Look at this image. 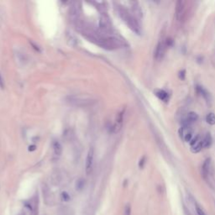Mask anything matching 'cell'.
Listing matches in <instances>:
<instances>
[{
  "label": "cell",
  "mask_w": 215,
  "mask_h": 215,
  "mask_svg": "<svg viewBox=\"0 0 215 215\" xmlns=\"http://www.w3.org/2000/svg\"><path fill=\"white\" fill-rule=\"evenodd\" d=\"M131 213V208L129 205H126V207L125 208V215H130Z\"/></svg>",
  "instance_id": "44dd1931"
},
{
  "label": "cell",
  "mask_w": 215,
  "mask_h": 215,
  "mask_svg": "<svg viewBox=\"0 0 215 215\" xmlns=\"http://www.w3.org/2000/svg\"><path fill=\"white\" fill-rule=\"evenodd\" d=\"M145 163V156H143V157H142V159H140V163H139V166H140V168H143Z\"/></svg>",
  "instance_id": "7402d4cb"
},
{
  "label": "cell",
  "mask_w": 215,
  "mask_h": 215,
  "mask_svg": "<svg viewBox=\"0 0 215 215\" xmlns=\"http://www.w3.org/2000/svg\"><path fill=\"white\" fill-rule=\"evenodd\" d=\"M60 198H61V200L64 201V202H68V201L71 200V196H70V194L67 192L63 191L62 193H60Z\"/></svg>",
  "instance_id": "ac0fdd59"
},
{
  "label": "cell",
  "mask_w": 215,
  "mask_h": 215,
  "mask_svg": "<svg viewBox=\"0 0 215 215\" xmlns=\"http://www.w3.org/2000/svg\"><path fill=\"white\" fill-rule=\"evenodd\" d=\"M212 141H213L212 136L211 135L208 133V134L206 135V136L204 137V139L203 140V146H204V148H208L212 145Z\"/></svg>",
  "instance_id": "9a60e30c"
},
{
  "label": "cell",
  "mask_w": 215,
  "mask_h": 215,
  "mask_svg": "<svg viewBox=\"0 0 215 215\" xmlns=\"http://www.w3.org/2000/svg\"><path fill=\"white\" fill-rule=\"evenodd\" d=\"M52 148H53V153L56 156H60L62 154V145L58 141V140H54L52 143Z\"/></svg>",
  "instance_id": "7c38bea8"
},
{
  "label": "cell",
  "mask_w": 215,
  "mask_h": 215,
  "mask_svg": "<svg viewBox=\"0 0 215 215\" xmlns=\"http://www.w3.org/2000/svg\"><path fill=\"white\" fill-rule=\"evenodd\" d=\"M186 3L185 1L179 0L176 4V18L178 21L183 20L186 16Z\"/></svg>",
  "instance_id": "5b68a950"
},
{
  "label": "cell",
  "mask_w": 215,
  "mask_h": 215,
  "mask_svg": "<svg viewBox=\"0 0 215 215\" xmlns=\"http://www.w3.org/2000/svg\"><path fill=\"white\" fill-rule=\"evenodd\" d=\"M185 73H186L185 70H182L181 72H179V77H180L181 80L185 79V75H186Z\"/></svg>",
  "instance_id": "603a6c76"
},
{
  "label": "cell",
  "mask_w": 215,
  "mask_h": 215,
  "mask_svg": "<svg viewBox=\"0 0 215 215\" xmlns=\"http://www.w3.org/2000/svg\"><path fill=\"white\" fill-rule=\"evenodd\" d=\"M124 113H125V111L122 110L121 112L117 114V117H116V119H115V123H114V125H113V132L114 133H118L122 128L123 126V121H124Z\"/></svg>",
  "instance_id": "ba28073f"
},
{
  "label": "cell",
  "mask_w": 215,
  "mask_h": 215,
  "mask_svg": "<svg viewBox=\"0 0 215 215\" xmlns=\"http://www.w3.org/2000/svg\"><path fill=\"white\" fill-rule=\"evenodd\" d=\"M101 47L109 50H113L120 48L123 46V42L115 36H106L104 41L100 45Z\"/></svg>",
  "instance_id": "7a4b0ae2"
},
{
  "label": "cell",
  "mask_w": 215,
  "mask_h": 215,
  "mask_svg": "<svg viewBox=\"0 0 215 215\" xmlns=\"http://www.w3.org/2000/svg\"><path fill=\"white\" fill-rule=\"evenodd\" d=\"M196 211L198 215H207L206 214V213H205V212H204V210L199 207V206H197L196 207Z\"/></svg>",
  "instance_id": "ffe728a7"
},
{
  "label": "cell",
  "mask_w": 215,
  "mask_h": 215,
  "mask_svg": "<svg viewBox=\"0 0 215 215\" xmlns=\"http://www.w3.org/2000/svg\"><path fill=\"white\" fill-rule=\"evenodd\" d=\"M68 102L70 104L77 107H86V106L92 105L95 102L90 98H83V97H70L68 99Z\"/></svg>",
  "instance_id": "3957f363"
},
{
  "label": "cell",
  "mask_w": 215,
  "mask_h": 215,
  "mask_svg": "<svg viewBox=\"0 0 215 215\" xmlns=\"http://www.w3.org/2000/svg\"><path fill=\"white\" fill-rule=\"evenodd\" d=\"M206 120L207 123L211 125H215V114L213 113H209L206 117Z\"/></svg>",
  "instance_id": "e0dca14e"
},
{
  "label": "cell",
  "mask_w": 215,
  "mask_h": 215,
  "mask_svg": "<svg viewBox=\"0 0 215 215\" xmlns=\"http://www.w3.org/2000/svg\"><path fill=\"white\" fill-rule=\"evenodd\" d=\"M210 166H211L210 159H207L203 164V166H202V175H203L204 179L208 178V174H209V170H210Z\"/></svg>",
  "instance_id": "4fadbf2b"
},
{
  "label": "cell",
  "mask_w": 215,
  "mask_h": 215,
  "mask_svg": "<svg viewBox=\"0 0 215 215\" xmlns=\"http://www.w3.org/2000/svg\"><path fill=\"white\" fill-rule=\"evenodd\" d=\"M118 12H119V16L127 24V25L129 27V29L132 30L134 32H135L136 34H140V25H139V23L136 20L135 18L133 15H130L127 9H125V8L121 7V6H119V8H118Z\"/></svg>",
  "instance_id": "6da1fadb"
},
{
  "label": "cell",
  "mask_w": 215,
  "mask_h": 215,
  "mask_svg": "<svg viewBox=\"0 0 215 215\" xmlns=\"http://www.w3.org/2000/svg\"><path fill=\"white\" fill-rule=\"evenodd\" d=\"M27 208H29V210L30 213L33 215H37L38 213V199H36L35 197L32 198L30 202H28L26 204Z\"/></svg>",
  "instance_id": "30bf717a"
},
{
  "label": "cell",
  "mask_w": 215,
  "mask_h": 215,
  "mask_svg": "<svg viewBox=\"0 0 215 215\" xmlns=\"http://www.w3.org/2000/svg\"><path fill=\"white\" fill-rule=\"evenodd\" d=\"M198 119V115L197 113L195 112H190L187 113V120L189 123H193Z\"/></svg>",
  "instance_id": "2e32d148"
},
{
  "label": "cell",
  "mask_w": 215,
  "mask_h": 215,
  "mask_svg": "<svg viewBox=\"0 0 215 215\" xmlns=\"http://www.w3.org/2000/svg\"><path fill=\"white\" fill-rule=\"evenodd\" d=\"M35 149H36V146H35V145H31V146H30V147H29V151H34Z\"/></svg>",
  "instance_id": "cb8c5ba5"
},
{
  "label": "cell",
  "mask_w": 215,
  "mask_h": 215,
  "mask_svg": "<svg viewBox=\"0 0 215 215\" xmlns=\"http://www.w3.org/2000/svg\"><path fill=\"white\" fill-rule=\"evenodd\" d=\"M84 186H85V181L81 179V180H78V181H77L76 188H77V190L81 191V190H83V188L84 187Z\"/></svg>",
  "instance_id": "d6986e66"
},
{
  "label": "cell",
  "mask_w": 215,
  "mask_h": 215,
  "mask_svg": "<svg viewBox=\"0 0 215 215\" xmlns=\"http://www.w3.org/2000/svg\"><path fill=\"white\" fill-rule=\"evenodd\" d=\"M179 133H180V136L185 140L186 142H189L193 139V131L189 128L183 127V128L180 129Z\"/></svg>",
  "instance_id": "9c48e42d"
},
{
  "label": "cell",
  "mask_w": 215,
  "mask_h": 215,
  "mask_svg": "<svg viewBox=\"0 0 215 215\" xmlns=\"http://www.w3.org/2000/svg\"><path fill=\"white\" fill-rule=\"evenodd\" d=\"M198 140V137L195 138L193 141L191 143V145H192V152L193 153H197L202 150V148L204 147L203 146V140Z\"/></svg>",
  "instance_id": "8fae6325"
},
{
  "label": "cell",
  "mask_w": 215,
  "mask_h": 215,
  "mask_svg": "<svg viewBox=\"0 0 215 215\" xmlns=\"http://www.w3.org/2000/svg\"><path fill=\"white\" fill-rule=\"evenodd\" d=\"M154 93H155V96H156L159 99L162 100V101H166L167 98H168L167 93H166V91L162 90V89H155Z\"/></svg>",
  "instance_id": "5bb4252c"
},
{
  "label": "cell",
  "mask_w": 215,
  "mask_h": 215,
  "mask_svg": "<svg viewBox=\"0 0 215 215\" xmlns=\"http://www.w3.org/2000/svg\"><path fill=\"white\" fill-rule=\"evenodd\" d=\"M93 164H94V149L91 147L87 152L86 163H85V171L87 175H90L93 169Z\"/></svg>",
  "instance_id": "277c9868"
},
{
  "label": "cell",
  "mask_w": 215,
  "mask_h": 215,
  "mask_svg": "<svg viewBox=\"0 0 215 215\" xmlns=\"http://www.w3.org/2000/svg\"><path fill=\"white\" fill-rule=\"evenodd\" d=\"M99 27H100V30L102 31L103 34H104V33L107 34L108 32H109L110 30H111L109 19L108 18L107 15H102V16L100 17Z\"/></svg>",
  "instance_id": "52a82bcc"
},
{
  "label": "cell",
  "mask_w": 215,
  "mask_h": 215,
  "mask_svg": "<svg viewBox=\"0 0 215 215\" xmlns=\"http://www.w3.org/2000/svg\"><path fill=\"white\" fill-rule=\"evenodd\" d=\"M2 87V79H1V76H0V87Z\"/></svg>",
  "instance_id": "d4e9b609"
},
{
  "label": "cell",
  "mask_w": 215,
  "mask_h": 215,
  "mask_svg": "<svg viewBox=\"0 0 215 215\" xmlns=\"http://www.w3.org/2000/svg\"><path fill=\"white\" fill-rule=\"evenodd\" d=\"M167 47V45L166 44V41H160L158 43V45H156L155 51H154V58L155 60H161L165 54L166 51V48Z\"/></svg>",
  "instance_id": "8992f818"
}]
</instances>
